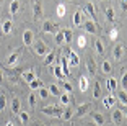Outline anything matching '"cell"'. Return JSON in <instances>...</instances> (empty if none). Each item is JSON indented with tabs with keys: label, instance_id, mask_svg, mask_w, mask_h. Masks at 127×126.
<instances>
[{
	"label": "cell",
	"instance_id": "obj_1",
	"mask_svg": "<svg viewBox=\"0 0 127 126\" xmlns=\"http://www.w3.org/2000/svg\"><path fill=\"white\" fill-rule=\"evenodd\" d=\"M62 108L57 107V105H49V107H44L42 108V113L47 116H52V118H60V115H62Z\"/></svg>",
	"mask_w": 127,
	"mask_h": 126
},
{
	"label": "cell",
	"instance_id": "obj_2",
	"mask_svg": "<svg viewBox=\"0 0 127 126\" xmlns=\"http://www.w3.org/2000/svg\"><path fill=\"white\" fill-rule=\"evenodd\" d=\"M33 18L36 20V21L44 18V10H42V2L41 0H33Z\"/></svg>",
	"mask_w": 127,
	"mask_h": 126
},
{
	"label": "cell",
	"instance_id": "obj_3",
	"mask_svg": "<svg viewBox=\"0 0 127 126\" xmlns=\"http://www.w3.org/2000/svg\"><path fill=\"white\" fill-rule=\"evenodd\" d=\"M41 31L42 33H54L56 34L59 31V25L52 20H44L42 21V26H41Z\"/></svg>",
	"mask_w": 127,
	"mask_h": 126
},
{
	"label": "cell",
	"instance_id": "obj_4",
	"mask_svg": "<svg viewBox=\"0 0 127 126\" xmlns=\"http://www.w3.org/2000/svg\"><path fill=\"white\" fill-rule=\"evenodd\" d=\"M49 51H51V49H49V46L46 44V43H44L42 39H37L36 43H34V52H36L37 56H41V57H44V56L47 54Z\"/></svg>",
	"mask_w": 127,
	"mask_h": 126
},
{
	"label": "cell",
	"instance_id": "obj_5",
	"mask_svg": "<svg viewBox=\"0 0 127 126\" xmlns=\"http://www.w3.org/2000/svg\"><path fill=\"white\" fill-rule=\"evenodd\" d=\"M90 110H91V103H83V105H78V107H77V110L73 111V115L82 118V116H85Z\"/></svg>",
	"mask_w": 127,
	"mask_h": 126
},
{
	"label": "cell",
	"instance_id": "obj_6",
	"mask_svg": "<svg viewBox=\"0 0 127 126\" xmlns=\"http://www.w3.org/2000/svg\"><path fill=\"white\" fill-rule=\"evenodd\" d=\"M122 121H124V111L117 108V110L112 111V123H114L116 126H121Z\"/></svg>",
	"mask_w": 127,
	"mask_h": 126
},
{
	"label": "cell",
	"instance_id": "obj_7",
	"mask_svg": "<svg viewBox=\"0 0 127 126\" xmlns=\"http://www.w3.org/2000/svg\"><path fill=\"white\" fill-rule=\"evenodd\" d=\"M90 115H91V120H93V123L96 126H103V125H104L106 118L103 116V113H99V111H91Z\"/></svg>",
	"mask_w": 127,
	"mask_h": 126
},
{
	"label": "cell",
	"instance_id": "obj_8",
	"mask_svg": "<svg viewBox=\"0 0 127 126\" xmlns=\"http://www.w3.org/2000/svg\"><path fill=\"white\" fill-rule=\"evenodd\" d=\"M67 54H68L67 61H70V64H72L73 67H78V66H80V57L77 56V52L72 51V49L68 48V49H67Z\"/></svg>",
	"mask_w": 127,
	"mask_h": 126
},
{
	"label": "cell",
	"instance_id": "obj_9",
	"mask_svg": "<svg viewBox=\"0 0 127 126\" xmlns=\"http://www.w3.org/2000/svg\"><path fill=\"white\" fill-rule=\"evenodd\" d=\"M112 57H114V61H122V57H124V46L122 44L114 46V49H112Z\"/></svg>",
	"mask_w": 127,
	"mask_h": 126
},
{
	"label": "cell",
	"instance_id": "obj_10",
	"mask_svg": "<svg viewBox=\"0 0 127 126\" xmlns=\"http://www.w3.org/2000/svg\"><path fill=\"white\" fill-rule=\"evenodd\" d=\"M20 57H21V51L11 52V54L8 56V59H7V66H16L18 61H20Z\"/></svg>",
	"mask_w": 127,
	"mask_h": 126
},
{
	"label": "cell",
	"instance_id": "obj_11",
	"mask_svg": "<svg viewBox=\"0 0 127 126\" xmlns=\"http://www.w3.org/2000/svg\"><path fill=\"white\" fill-rule=\"evenodd\" d=\"M23 43H25V46H31L34 43V33L31 30H26L23 33Z\"/></svg>",
	"mask_w": 127,
	"mask_h": 126
},
{
	"label": "cell",
	"instance_id": "obj_12",
	"mask_svg": "<svg viewBox=\"0 0 127 126\" xmlns=\"http://www.w3.org/2000/svg\"><path fill=\"white\" fill-rule=\"evenodd\" d=\"M93 46H95L96 54H99V56L104 54V44H103V41H101L99 38H95V39H93Z\"/></svg>",
	"mask_w": 127,
	"mask_h": 126
},
{
	"label": "cell",
	"instance_id": "obj_13",
	"mask_svg": "<svg viewBox=\"0 0 127 126\" xmlns=\"http://www.w3.org/2000/svg\"><path fill=\"white\" fill-rule=\"evenodd\" d=\"M88 85H90V80H88V77L86 75H80L78 79V87H80V92L85 93L86 90H88Z\"/></svg>",
	"mask_w": 127,
	"mask_h": 126
},
{
	"label": "cell",
	"instance_id": "obj_14",
	"mask_svg": "<svg viewBox=\"0 0 127 126\" xmlns=\"http://www.w3.org/2000/svg\"><path fill=\"white\" fill-rule=\"evenodd\" d=\"M83 13H88V15L91 16V20H96V10H95V5L91 3V2H88V3L85 5Z\"/></svg>",
	"mask_w": 127,
	"mask_h": 126
},
{
	"label": "cell",
	"instance_id": "obj_15",
	"mask_svg": "<svg viewBox=\"0 0 127 126\" xmlns=\"http://www.w3.org/2000/svg\"><path fill=\"white\" fill-rule=\"evenodd\" d=\"M86 71H88L90 75H96V64H95V61L91 57L86 59Z\"/></svg>",
	"mask_w": 127,
	"mask_h": 126
},
{
	"label": "cell",
	"instance_id": "obj_16",
	"mask_svg": "<svg viewBox=\"0 0 127 126\" xmlns=\"http://www.w3.org/2000/svg\"><path fill=\"white\" fill-rule=\"evenodd\" d=\"M59 64H60V67H62L64 77H68V75H70V71H68V61H67V57H60Z\"/></svg>",
	"mask_w": 127,
	"mask_h": 126
},
{
	"label": "cell",
	"instance_id": "obj_17",
	"mask_svg": "<svg viewBox=\"0 0 127 126\" xmlns=\"http://www.w3.org/2000/svg\"><path fill=\"white\" fill-rule=\"evenodd\" d=\"M103 105H104L106 108H112L116 105V97L114 95H106L104 98H103Z\"/></svg>",
	"mask_w": 127,
	"mask_h": 126
},
{
	"label": "cell",
	"instance_id": "obj_18",
	"mask_svg": "<svg viewBox=\"0 0 127 126\" xmlns=\"http://www.w3.org/2000/svg\"><path fill=\"white\" fill-rule=\"evenodd\" d=\"M11 28H13L11 20H5V21H2V33H3V34H10Z\"/></svg>",
	"mask_w": 127,
	"mask_h": 126
},
{
	"label": "cell",
	"instance_id": "obj_19",
	"mask_svg": "<svg viewBox=\"0 0 127 126\" xmlns=\"http://www.w3.org/2000/svg\"><path fill=\"white\" fill-rule=\"evenodd\" d=\"M20 111H21V102H20L18 98H13V100H11V113H13V115H18Z\"/></svg>",
	"mask_w": 127,
	"mask_h": 126
},
{
	"label": "cell",
	"instance_id": "obj_20",
	"mask_svg": "<svg viewBox=\"0 0 127 126\" xmlns=\"http://www.w3.org/2000/svg\"><path fill=\"white\" fill-rule=\"evenodd\" d=\"M83 28H85L90 34H96V30H98L96 25H95V21H85L83 23Z\"/></svg>",
	"mask_w": 127,
	"mask_h": 126
},
{
	"label": "cell",
	"instance_id": "obj_21",
	"mask_svg": "<svg viewBox=\"0 0 127 126\" xmlns=\"http://www.w3.org/2000/svg\"><path fill=\"white\" fill-rule=\"evenodd\" d=\"M116 98H117L116 102H121V103H122V108H126V103H127V93H126V90H124V89L119 90Z\"/></svg>",
	"mask_w": 127,
	"mask_h": 126
},
{
	"label": "cell",
	"instance_id": "obj_22",
	"mask_svg": "<svg viewBox=\"0 0 127 126\" xmlns=\"http://www.w3.org/2000/svg\"><path fill=\"white\" fill-rule=\"evenodd\" d=\"M52 74L56 75L57 79H60V80H64V79H65V77H64V72H62V67H60V64H59V62H57L56 66L52 67Z\"/></svg>",
	"mask_w": 127,
	"mask_h": 126
},
{
	"label": "cell",
	"instance_id": "obj_23",
	"mask_svg": "<svg viewBox=\"0 0 127 126\" xmlns=\"http://www.w3.org/2000/svg\"><path fill=\"white\" fill-rule=\"evenodd\" d=\"M56 61V51H49L47 54L44 56V66H49Z\"/></svg>",
	"mask_w": 127,
	"mask_h": 126
},
{
	"label": "cell",
	"instance_id": "obj_24",
	"mask_svg": "<svg viewBox=\"0 0 127 126\" xmlns=\"http://www.w3.org/2000/svg\"><path fill=\"white\" fill-rule=\"evenodd\" d=\"M82 23H83V18H82V10H78V11H75V15H73V26H82Z\"/></svg>",
	"mask_w": 127,
	"mask_h": 126
},
{
	"label": "cell",
	"instance_id": "obj_25",
	"mask_svg": "<svg viewBox=\"0 0 127 126\" xmlns=\"http://www.w3.org/2000/svg\"><path fill=\"white\" fill-rule=\"evenodd\" d=\"M62 34H64V41L70 44L72 38H73V31H72V30H68V28H65V30H62Z\"/></svg>",
	"mask_w": 127,
	"mask_h": 126
},
{
	"label": "cell",
	"instance_id": "obj_26",
	"mask_svg": "<svg viewBox=\"0 0 127 126\" xmlns=\"http://www.w3.org/2000/svg\"><path fill=\"white\" fill-rule=\"evenodd\" d=\"M20 10V2L18 0H11V3H10V15H16Z\"/></svg>",
	"mask_w": 127,
	"mask_h": 126
},
{
	"label": "cell",
	"instance_id": "obj_27",
	"mask_svg": "<svg viewBox=\"0 0 127 126\" xmlns=\"http://www.w3.org/2000/svg\"><path fill=\"white\" fill-rule=\"evenodd\" d=\"M21 75H23V79H25V82H28V84H30L31 80H34V79H36V74H34L33 71H25Z\"/></svg>",
	"mask_w": 127,
	"mask_h": 126
},
{
	"label": "cell",
	"instance_id": "obj_28",
	"mask_svg": "<svg viewBox=\"0 0 127 126\" xmlns=\"http://www.w3.org/2000/svg\"><path fill=\"white\" fill-rule=\"evenodd\" d=\"M101 71L104 72V74H111V72H112L111 62H109V61H103V62H101Z\"/></svg>",
	"mask_w": 127,
	"mask_h": 126
},
{
	"label": "cell",
	"instance_id": "obj_29",
	"mask_svg": "<svg viewBox=\"0 0 127 126\" xmlns=\"http://www.w3.org/2000/svg\"><path fill=\"white\" fill-rule=\"evenodd\" d=\"M116 87H117V80L114 77H109L106 80V89L108 90H116Z\"/></svg>",
	"mask_w": 127,
	"mask_h": 126
},
{
	"label": "cell",
	"instance_id": "obj_30",
	"mask_svg": "<svg viewBox=\"0 0 127 126\" xmlns=\"http://www.w3.org/2000/svg\"><path fill=\"white\" fill-rule=\"evenodd\" d=\"M86 36L85 34H78V38H77V46H78L80 49H83V48H86Z\"/></svg>",
	"mask_w": 127,
	"mask_h": 126
},
{
	"label": "cell",
	"instance_id": "obj_31",
	"mask_svg": "<svg viewBox=\"0 0 127 126\" xmlns=\"http://www.w3.org/2000/svg\"><path fill=\"white\" fill-rule=\"evenodd\" d=\"M73 116V110L72 108H67V110H64L62 111V115H60V118L64 120V121H68V120Z\"/></svg>",
	"mask_w": 127,
	"mask_h": 126
},
{
	"label": "cell",
	"instance_id": "obj_32",
	"mask_svg": "<svg viewBox=\"0 0 127 126\" xmlns=\"http://www.w3.org/2000/svg\"><path fill=\"white\" fill-rule=\"evenodd\" d=\"M104 15H106V18H108L111 23H114V8L106 7V8H104Z\"/></svg>",
	"mask_w": 127,
	"mask_h": 126
},
{
	"label": "cell",
	"instance_id": "obj_33",
	"mask_svg": "<svg viewBox=\"0 0 127 126\" xmlns=\"http://www.w3.org/2000/svg\"><path fill=\"white\" fill-rule=\"evenodd\" d=\"M47 90H49V93H51V95H54V97H59L60 95V89L56 85V84H51V85L47 87Z\"/></svg>",
	"mask_w": 127,
	"mask_h": 126
},
{
	"label": "cell",
	"instance_id": "obj_34",
	"mask_svg": "<svg viewBox=\"0 0 127 126\" xmlns=\"http://www.w3.org/2000/svg\"><path fill=\"white\" fill-rule=\"evenodd\" d=\"M30 87H31V89H34V90H36V89H41V87H42V80L36 77L34 80H31V82H30Z\"/></svg>",
	"mask_w": 127,
	"mask_h": 126
},
{
	"label": "cell",
	"instance_id": "obj_35",
	"mask_svg": "<svg viewBox=\"0 0 127 126\" xmlns=\"http://www.w3.org/2000/svg\"><path fill=\"white\" fill-rule=\"evenodd\" d=\"M54 39H56V43H57V46H62L65 41H64V34H62V31H57L56 33V36H54Z\"/></svg>",
	"mask_w": 127,
	"mask_h": 126
},
{
	"label": "cell",
	"instance_id": "obj_36",
	"mask_svg": "<svg viewBox=\"0 0 127 126\" xmlns=\"http://www.w3.org/2000/svg\"><path fill=\"white\" fill-rule=\"evenodd\" d=\"M18 116H20V120H21L23 125H26V123L30 121V115H28V111H20Z\"/></svg>",
	"mask_w": 127,
	"mask_h": 126
},
{
	"label": "cell",
	"instance_id": "obj_37",
	"mask_svg": "<svg viewBox=\"0 0 127 126\" xmlns=\"http://www.w3.org/2000/svg\"><path fill=\"white\" fill-rule=\"evenodd\" d=\"M28 103H30V107H31V108H34V107H36V103H37V95L31 93V95L28 97Z\"/></svg>",
	"mask_w": 127,
	"mask_h": 126
},
{
	"label": "cell",
	"instance_id": "obj_38",
	"mask_svg": "<svg viewBox=\"0 0 127 126\" xmlns=\"http://www.w3.org/2000/svg\"><path fill=\"white\" fill-rule=\"evenodd\" d=\"M60 103L62 105H68L70 103V95H68V93H60Z\"/></svg>",
	"mask_w": 127,
	"mask_h": 126
},
{
	"label": "cell",
	"instance_id": "obj_39",
	"mask_svg": "<svg viewBox=\"0 0 127 126\" xmlns=\"http://www.w3.org/2000/svg\"><path fill=\"white\" fill-rule=\"evenodd\" d=\"M117 34H119V30H117L116 26H114V28H111V31H109V39H111V41H116L117 39Z\"/></svg>",
	"mask_w": 127,
	"mask_h": 126
},
{
	"label": "cell",
	"instance_id": "obj_40",
	"mask_svg": "<svg viewBox=\"0 0 127 126\" xmlns=\"http://www.w3.org/2000/svg\"><path fill=\"white\" fill-rule=\"evenodd\" d=\"M57 16H59V18H64V16H65V7H64V3L57 5Z\"/></svg>",
	"mask_w": 127,
	"mask_h": 126
},
{
	"label": "cell",
	"instance_id": "obj_41",
	"mask_svg": "<svg viewBox=\"0 0 127 126\" xmlns=\"http://www.w3.org/2000/svg\"><path fill=\"white\" fill-rule=\"evenodd\" d=\"M99 95H101V85L96 82V84L93 85V97H95V98H98Z\"/></svg>",
	"mask_w": 127,
	"mask_h": 126
},
{
	"label": "cell",
	"instance_id": "obj_42",
	"mask_svg": "<svg viewBox=\"0 0 127 126\" xmlns=\"http://www.w3.org/2000/svg\"><path fill=\"white\" fill-rule=\"evenodd\" d=\"M5 107H7V97L2 93V95H0V111H3Z\"/></svg>",
	"mask_w": 127,
	"mask_h": 126
},
{
	"label": "cell",
	"instance_id": "obj_43",
	"mask_svg": "<svg viewBox=\"0 0 127 126\" xmlns=\"http://www.w3.org/2000/svg\"><path fill=\"white\" fill-rule=\"evenodd\" d=\"M49 95H51V93H49L47 89H44V87L39 89V97H41V98H49Z\"/></svg>",
	"mask_w": 127,
	"mask_h": 126
},
{
	"label": "cell",
	"instance_id": "obj_44",
	"mask_svg": "<svg viewBox=\"0 0 127 126\" xmlns=\"http://www.w3.org/2000/svg\"><path fill=\"white\" fill-rule=\"evenodd\" d=\"M62 87H64V90H65V93H70V95H72V84H68V82L64 80L62 82Z\"/></svg>",
	"mask_w": 127,
	"mask_h": 126
},
{
	"label": "cell",
	"instance_id": "obj_45",
	"mask_svg": "<svg viewBox=\"0 0 127 126\" xmlns=\"http://www.w3.org/2000/svg\"><path fill=\"white\" fill-rule=\"evenodd\" d=\"M121 85H122V89L126 90V87H127V75H122V77H121Z\"/></svg>",
	"mask_w": 127,
	"mask_h": 126
},
{
	"label": "cell",
	"instance_id": "obj_46",
	"mask_svg": "<svg viewBox=\"0 0 127 126\" xmlns=\"http://www.w3.org/2000/svg\"><path fill=\"white\" fill-rule=\"evenodd\" d=\"M121 8H122L124 13L127 11V0H121Z\"/></svg>",
	"mask_w": 127,
	"mask_h": 126
},
{
	"label": "cell",
	"instance_id": "obj_47",
	"mask_svg": "<svg viewBox=\"0 0 127 126\" xmlns=\"http://www.w3.org/2000/svg\"><path fill=\"white\" fill-rule=\"evenodd\" d=\"M2 82H3V75H2V69H0V85H2Z\"/></svg>",
	"mask_w": 127,
	"mask_h": 126
},
{
	"label": "cell",
	"instance_id": "obj_48",
	"mask_svg": "<svg viewBox=\"0 0 127 126\" xmlns=\"http://www.w3.org/2000/svg\"><path fill=\"white\" fill-rule=\"evenodd\" d=\"M5 126H15V125H13V121H7V125H5Z\"/></svg>",
	"mask_w": 127,
	"mask_h": 126
},
{
	"label": "cell",
	"instance_id": "obj_49",
	"mask_svg": "<svg viewBox=\"0 0 127 126\" xmlns=\"http://www.w3.org/2000/svg\"><path fill=\"white\" fill-rule=\"evenodd\" d=\"M36 126H44V125H36Z\"/></svg>",
	"mask_w": 127,
	"mask_h": 126
},
{
	"label": "cell",
	"instance_id": "obj_50",
	"mask_svg": "<svg viewBox=\"0 0 127 126\" xmlns=\"http://www.w3.org/2000/svg\"><path fill=\"white\" fill-rule=\"evenodd\" d=\"M70 2H75V0H70Z\"/></svg>",
	"mask_w": 127,
	"mask_h": 126
},
{
	"label": "cell",
	"instance_id": "obj_51",
	"mask_svg": "<svg viewBox=\"0 0 127 126\" xmlns=\"http://www.w3.org/2000/svg\"><path fill=\"white\" fill-rule=\"evenodd\" d=\"M0 2H2V0H0Z\"/></svg>",
	"mask_w": 127,
	"mask_h": 126
}]
</instances>
